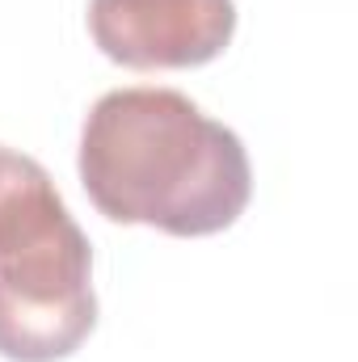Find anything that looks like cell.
Listing matches in <instances>:
<instances>
[{"instance_id": "cell-1", "label": "cell", "mask_w": 358, "mask_h": 362, "mask_svg": "<svg viewBox=\"0 0 358 362\" xmlns=\"http://www.w3.org/2000/svg\"><path fill=\"white\" fill-rule=\"evenodd\" d=\"M81 181L114 223L165 236H215L241 219L253 169L241 135L178 89H114L81 131Z\"/></svg>"}, {"instance_id": "cell-2", "label": "cell", "mask_w": 358, "mask_h": 362, "mask_svg": "<svg viewBox=\"0 0 358 362\" xmlns=\"http://www.w3.org/2000/svg\"><path fill=\"white\" fill-rule=\"evenodd\" d=\"M93 249L51 173L0 144V358L59 362L97 325Z\"/></svg>"}, {"instance_id": "cell-3", "label": "cell", "mask_w": 358, "mask_h": 362, "mask_svg": "<svg viewBox=\"0 0 358 362\" xmlns=\"http://www.w3.org/2000/svg\"><path fill=\"white\" fill-rule=\"evenodd\" d=\"M89 30L105 59L152 68H202L236 34L232 0H89Z\"/></svg>"}]
</instances>
